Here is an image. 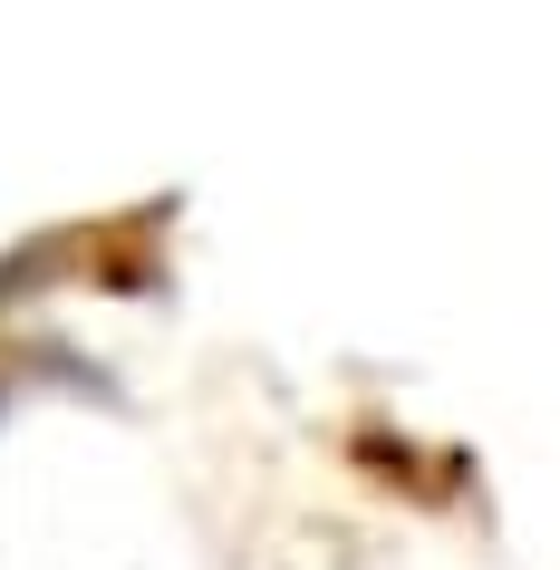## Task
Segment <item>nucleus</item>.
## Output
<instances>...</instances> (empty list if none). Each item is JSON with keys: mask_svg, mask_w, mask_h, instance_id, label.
<instances>
[]
</instances>
